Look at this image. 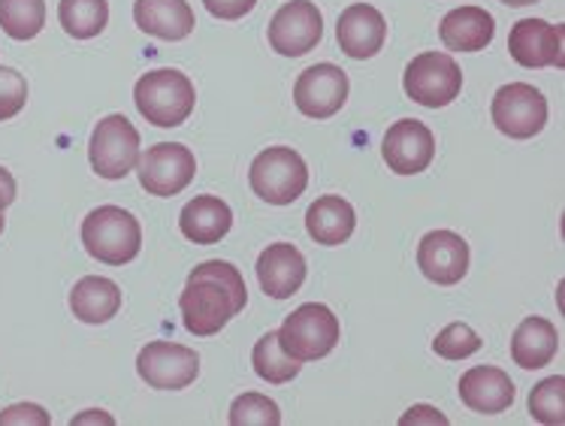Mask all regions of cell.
<instances>
[{
  "mask_svg": "<svg viewBox=\"0 0 565 426\" xmlns=\"http://www.w3.org/2000/svg\"><path fill=\"white\" fill-rule=\"evenodd\" d=\"M203 3L221 22H236V19H243L257 7V0H203Z\"/></svg>",
  "mask_w": 565,
  "mask_h": 426,
  "instance_id": "d6a6232c",
  "label": "cell"
},
{
  "mask_svg": "<svg viewBox=\"0 0 565 426\" xmlns=\"http://www.w3.org/2000/svg\"><path fill=\"white\" fill-rule=\"evenodd\" d=\"M306 257L297 245L276 243L269 245L260 257H257V281L264 288L266 297L273 300H288L297 290L306 285Z\"/></svg>",
  "mask_w": 565,
  "mask_h": 426,
  "instance_id": "e0dca14e",
  "label": "cell"
},
{
  "mask_svg": "<svg viewBox=\"0 0 565 426\" xmlns=\"http://www.w3.org/2000/svg\"><path fill=\"white\" fill-rule=\"evenodd\" d=\"M405 94L427 109H441L460 97L462 70L445 52H424L405 67Z\"/></svg>",
  "mask_w": 565,
  "mask_h": 426,
  "instance_id": "52a82bcc",
  "label": "cell"
},
{
  "mask_svg": "<svg viewBox=\"0 0 565 426\" xmlns=\"http://www.w3.org/2000/svg\"><path fill=\"white\" fill-rule=\"evenodd\" d=\"M505 7H530V3H539V0H502Z\"/></svg>",
  "mask_w": 565,
  "mask_h": 426,
  "instance_id": "d590c367",
  "label": "cell"
},
{
  "mask_svg": "<svg viewBox=\"0 0 565 426\" xmlns=\"http://www.w3.org/2000/svg\"><path fill=\"white\" fill-rule=\"evenodd\" d=\"M82 245L100 264L125 266L142 248V227L121 206H97L82 221Z\"/></svg>",
  "mask_w": 565,
  "mask_h": 426,
  "instance_id": "7a4b0ae2",
  "label": "cell"
},
{
  "mask_svg": "<svg viewBox=\"0 0 565 426\" xmlns=\"http://www.w3.org/2000/svg\"><path fill=\"white\" fill-rule=\"evenodd\" d=\"M493 125L511 139H532L547 125V100L526 82L502 85L493 97Z\"/></svg>",
  "mask_w": 565,
  "mask_h": 426,
  "instance_id": "9c48e42d",
  "label": "cell"
},
{
  "mask_svg": "<svg viewBox=\"0 0 565 426\" xmlns=\"http://www.w3.org/2000/svg\"><path fill=\"white\" fill-rule=\"evenodd\" d=\"M323 36V15L312 0H290L269 22V46L285 58L312 52Z\"/></svg>",
  "mask_w": 565,
  "mask_h": 426,
  "instance_id": "30bf717a",
  "label": "cell"
},
{
  "mask_svg": "<svg viewBox=\"0 0 565 426\" xmlns=\"http://www.w3.org/2000/svg\"><path fill=\"white\" fill-rule=\"evenodd\" d=\"M139 379L158 391H182L200 372L196 351L175 342H149L137 358Z\"/></svg>",
  "mask_w": 565,
  "mask_h": 426,
  "instance_id": "7c38bea8",
  "label": "cell"
},
{
  "mask_svg": "<svg viewBox=\"0 0 565 426\" xmlns=\"http://www.w3.org/2000/svg\"><path fill=\"white\" fill-rule=\"evenodd\" d=\"M248 302L243 273L227 260H206L188 276L179 297L188 333L215 336L236 318Z\"/></svg>",
  "mask_w": 565,
  "mask_h": 426,
  "instance_id": "6da1fadb",
  "label": "cell"
},
{
  "mask_svg": "<svg viewBox=\"0 0 565 426\" xmlns=\"http://www.w3.org/2000/svg\"><path fill=\"white\" fill-rule=\"evenodd\" d=\"M348 100V76L345 70L335 64H315L302 70L300 79L294 85V104L302 116L323 121L333 118Z\"/></svg>",
  "mask_w": 565,
  "mask_h": 426,
  "instance_id": "4fadbf2b",
  "label": "cell"
},
{
  "mask_svg": "<svg viewBox=\"0 0 565 426\" xmlns=\"http://www.w3.org/2000/svg\"><path fill=\"white\" fill-rule=\"evenodd\" d=\"M339 336L342 330L333 311L323 302H306L285 318L278 330V345L288 358L312 363V360H323L339 345Z\"/></svg>",
  "mask_w": 565,
  "mask_h": 426,
  "instance_id": "277c9868",
  "label": "cell"
},
{
  "mask_svg": "<svg viewBox=\"0 0 565 426\" xmlns=\"http://www.w3.org/2000/svg\"><path fill=\"white\" fill-rule=\"evenodd\" d=\"M19 194V188H15V179H12L10 170H3L0 167V212L7 206H12V200Z\"/></svg>",
  "mask_w": 565,
  "mask_h": 426,
  "instance_id": "e575fe53",
  "label": "cell"
},
{
  "mask_svg": "<svg viewBox=\"0 0 565 426\" xmlns=\"http://www.w3.org/2000/svg\"><path fill=\"white\" fill-rule=\"evenodd\" d=\"M28 104V82L19 70L0 67V121H10Z\"/></svg>",
  "mask_w": 565,
  "mask_h": 426,
  "instance_id": "4dcf8cb0",
  "label": "cell"
},
{
  "mask_svg": "<svg viewBox=\"0 0 565 426\" xmlns=\"http://www.w3.org/2000/svg\"><path fill=\"white\" fill-rule=\"evenodd\" d=\"M88 161L100 179H109V182L125 179L130 170H137L139 130L125 116H106L94 127Z\"/></svg>",
  "mask_w": 565,
  "mask_h": 426,
  "instance_id": "8992f818",
  "label": "cell"
},
{
  "mask_svg": "<svg viewBox=\"0 0 565 426\" xmlns=\"http://www.w3.org/2000/svg\"><path fill=\"white\" fill-rule=\"evenodd\" d=\"M335 40H339V49L345 52L348 58H375L381 49H384V40H387L384 15L375 7H370V3H354V7H348L339 15V22H335Z\"/></svg>",
  "mask_w": 565,
  "mask_h": 426,
  "instance_id": "2e32d148",
  "label": "cell"
},
{
  "mask_svg": "<svg viewBox=\"0 0 565 426\" xmlns=\"http://www.w3.org/2000/svg\"><path fill=\"white\" fill-rule=\"evenodd\" d=\"M134 22L139 31L158 36V40H185L194 31V10L188 0H137L134 3Z\"/></svg>",
  "mask_w": 565,
  "mask_h": 426,
  "instance_id": "d6986e66",
  "label": "cell"
},
{
  "mask_svg": "<svg viewBox=\"0 0 565 426\" xmlns=\"http://www.w3.org/2000/svg\"><path fill=\"white\" fill-rule=\"evenodd\" d=\"M358 227V212L342 196H321L306 212V231L318 245H342Z\"/></svg>",
  "mask_w": 565,
  "mask_h": 426,
  "instance_id": "7402d4cb",
  "label": "cell"
},
{
  "mask_svg": "<svg viewBox=\"0 0 565 426\" xmlns=\"http://www.w3.org/2000/svg\"><path fill=\"white\" fill-rule=\"evenodd\" d=\"M460 400L478 415H499L514 403V381L497 366H472L460 379Z\"/></svg>",
  "mask_w": 565,
  "mask_h": 426,
  "instance_id": "ac0fdd59",
  "label": "cell"
},
{
  "mask_svg": "<svg viewBox=\"0 0 565 426\" xmlns=\"http://www.w3.org/2000/svg\"><path fill=\"white\" fill-rule=\"evenodd\" d=\"M139 116L154 127H179L194 113V82L179 70H151L134 88Z\"/></svg>",
  "mask_w": 565,
  "mask_h": 426,
  "instance_id": "3957f363",
  "label": "cell"
},
{
  "mask_svg": "<svg viewBox=\"0 0 565 426\" xmlns=\"http://www.w3.org/2000/svg\"><path fill=\"white\" fill-rule=\"evenodd\" d=\"M231 424L233 426H278L281 412L278 405L264 396V393H243L231 405Z\"/></svg>",
  "mask_w": 565,
  "mask_h": 426,
  "instance_id": "f1b7e54d",
  "label": "cell"
},
{
  "mask_svg": "<svg viewBox=\"0 0 565 426\" xmlns=\"http://www.w3.org/2000/svg\"><path fill=\"white\" fill-rule=\"evenodd\" d=\"M420 273L441 288L460 285L469 273V243L454 231H433L417 245Z\"/></svg>",
  "mask_w": 565,
  "mask_h": 426,
  "instance_id": "9a60e30c",
  "label": "cell"
},
{
  "mask_svg": "<svg viewBox=\"0 0 565 426\" xmlns=\"http://www.w3.org/2000/svg\"><path fill=\"white\" fill-rule=\"evenodd\" d=\"M508 55L520 67H563V28L544 19H520L508 34Z\"/></svg>",
  "mask_w": 565,
  "mask_h": 426,
  "instance_id": "5bb4252c",
  "label": "cell"
},
{
  "mask_svg": "<svg viewBox=\"0 0 565 426\" xmlns=\"http://www.w3.org/2000/svg\"><path fill=\"white\" fill-rule=\"evenodd\" d=\"M403 424H448V417L439 415L436 408H429V405H415L408 415H403Z\"/></svg>",
  "mask_w": 565,
  "mask_h": 426,
  "instance_id": "836d02e7",
  "label": "cell"
},
{
  "mask_svg": "<svg viewBox=\"0 0 565 426\" xmlns=\"http://www.w3.org/2000/svg\"><path fill=\"white\" fill-rule=\"evenodd\" d=\"M433 348H436V354L445 360H466L472 358L475 351L481 348V339H478V333H475L469 323L457 321L448 323V327L436 336Z\"/></svg>",
  "mask_w": 565,
  "mask_h": 426,
  "instance_id": "f546056e",
  "label": "cell"
},
{
  "mask_svg": "<svg viewBox=\"0 0 565 426\" xmlns=\"http://www.w3.org/2000/svg\"><path fill=\"white\" fill-rule=\"evenodd\" d=\"M497 19L481 7H460L450 10L439 24L441 43L454 52H481L493 43Z\"/></svg>",
  "mask_w": 565,
  "mask_h": 426,
  "instance_id": "ffe728a7",
  "label": "cell"
},
{
  "mask_svg": "<svg viewBox=\"0 0 565 426\" xmlns=\"http://www.w3.org/2000/svg\"><path fill=\"white\" fill-rule=\"evenodd\" d=\"M15 424H36L46 426L52 424V417L34 403H22V405H10L7 412H0V426H15Z\"/></svg>",
  "mask_w": 565,
  "mask_h": 426,
  "instance_id": "1f68e13d",
  "label": "cell"
},
{
  "mask_svg": "<svg viewBox=\"0 0 565 426\" xmlns=\"http://www.w3.org/2000/svg\"><path fill=\"white\" fill-rule=\"evenodd\" d=\"M46 24V0H0V28L12 40H34Z\"/></svg>",
  "mask_w": 565,
  "mask_h": 426,
  "instance_id": "4316f807",
  "label": "cell"
},
{
  "mask_svg": "<svg viewBox=\"0 0 565 426\" xmlns=\"http://www.w3.org/2000/svg\"><path fill=\"white\" fill-rule=\"evenodd\" d=\"M530 415L539 424L563 426L565 424V379L554 375L535 384L530 393Z\"/></svg>",
  "mask_w": 565,
  "mask_h": 426,
  "instance_id": "83f0119b",
  "label": "cell"
},
{
  "mask_svg": "<svg viewBox=\"0 0 565 426\" xmlns=\"http://www.w3.org/2000/svg\"><path fill=\"white\" fill-rule=\"evenodd\" d=\"M381 155H384L387 170H393L396 175H417L424 173L436 158V137L424 121L403 118V121L387 127L384 142H381Z\"/></svg>",
  "mask_w": 565,
  "mask_h": 426,
  "instance_id": "8fae6325",
  "label": "cell"
},
{
  "mask_svg": "<svg viewBox=\"0 0 565 426\" xmlns=\"http://www.w3.org/2000/svg\"><path fill=\"white\" fill-rule=\"evenodd\" d=\"M252 363L254 372L264 381H269V384H288L290 379L300 375L302 369L300 360L288 358V354L281 351V345H278V330H269V333L257 339Z\"/></svg>",
  "mask_w": 565,
  "mask_h": 426,
  "instance_id": "484cf974",
  "label": "cell"
},
{
  "mask_svg": "<svg viewBox=\"0 0 565 426\" xmlns=\"http://www.w3.org/2000/svg\"><path fill=\"white\" fill-rule=\"evenodd\" d=\"M559 351V333L544 318H526L511 336V358L520 369H542L556 358Z\"/></svg>",
  "mask_w": 565,
  "mask_h": 426,
  "instance_id": "cb8c5ba5",
  "label": "cell"
},
{
  "mask_svg": "<svg viewBox=\"0 0 565 426\" xmlns=\"http://www.w3.org/2000/svg\"><path fill=\"white\" fill-rule=\"evenodd\" d=\"M0 233H3V212H0Z\"/></svg>",
  "mask_w": 565,
  "mask_h": 426,
  "instance_id": "8d00e7d4",
  "label": "cell"
},
{
  "mask_svg": "<svg viewBox=\"0 0 565 426\" xmlns=\"http://www.w3.org/2000/svg\"><path fill=\"white\" fill-rule=\"evenodd\" d=\"M58 19L70 36L92 40L109 24V0H61Z\"/></svg>",
  "mask_w": 565,
  "mask_h": 426,
  "instance_id": "d4e9b609",
  "label": "cell"
},
{
  "mask_svg": "<svg viewBox=\"0 0 565 426\" xmlns=\"http://www.w3.org/2000/svg\"><path fill=\"white\" fill-rule=\"evenodd\" d=\"M252 191L273 206H290L300 200L309 188V167L300 158V151L288 146H273L254 158L248 170Z\"/></svg>",
  "mask_w": 565,
  "mask_h": 426,
  "instance_id": "5b68a950",
  "label": "cell"
},
{
  "mask_svg": "<svg viewBox=\"0 0 565 426\" xmlns=\"http://www.w3.org/2000/svg\"><path fill=\"white\" fill-rule=\"evenodd\" d=\"M179 227H182V233H185L191 243L215 245L231 233L233 212L224 200H218V196H194V200L182 209Z\"/></svg>",
  "mask_w": 565,
  "mask_h": 426,
  "instance_id": "44dd1931",
  "label": "cell"
},
{
  "mask_svg": "<svg viewBox=\"0 0 565 426\" xmlns=\"http://www.w3.org/2000/svg\"><path fill=\"white\" fill-rule=\"evenodd\" d=\"M139 184L151 196H175L194 182L196 158L182 142H158L139 155L137 161Z\"/></svg>",
  "mask_w": 565,
  "mask_h": 426,
  "instance_id": "ba28073f",
  "label": "cell"
},
{
  "mask_svg": "<svg viewBox=\"0 0 565 426\" xmlns=\"http://www.w3.org/2000/svg\"><path fill=\"white\" fill-rule=\"evenodd\" d=\"M70 309L82 323H106L113 321L121 309V288L113 278L85 276L70 290Z\"/></svg>",
  "mask_w": 565,
  "mask_h": 426,
  "instance_id": "603a6c76",
  "label": "cell"
}]
</instances>
